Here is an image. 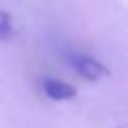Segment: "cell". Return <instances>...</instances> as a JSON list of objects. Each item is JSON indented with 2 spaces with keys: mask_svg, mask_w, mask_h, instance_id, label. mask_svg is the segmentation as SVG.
Instances as JSON below:
<instances>
[{
  "mask_svg": "<svg viewBox=\"0 0 128 128\" xmlns=\"http://www.w3.org/2000/svg\"><path fill=\"white\" fill-rule=\"evenodd\" d=\"M15 32V26H13V19H11L9 13L0 9V41H6V38L13 36Z\"/></svg>",
  "mask_w": 128,
  "mask_h": 128,
  "instance_id": "3957f363",
  "label": "cell"
},
{
  "mask_svg": "<svg viewBox=\"0 0 128 128\" xmlns=\"http://www.w3.org/2000/svg\"><path fill=\"white\" fill-rule=\"evenodd\" d=\"M43 92L49 96L51 100H70L77 94V90L70 83L62 81V79H51V77H47L43 81Z\"/></svg>",
  "mask_w": 128,
  "mask_h": 128,
  "instance_id": "7a4b0ae2",
  "label": "cell"
},
{
  "mask_svg": "<svg viewBox=\"0 0 128 128\" xmlns=\"http://www.w3.org/2000/svg\"><path fill=\"white\" fill-rule=\"evenodd\" d=\"M68 62H70V66L75 68V73L81 75V77L88 79V81H96V79L105 77V75L109 73L105 64H100L98 60L90 58V56H86V54H70Z\"/></svg>",
  "mask_w": 128,
  "mask_h": 128,
  "instance_id": "6da1fadb",
  "label": "cell"
}]
</instances>
